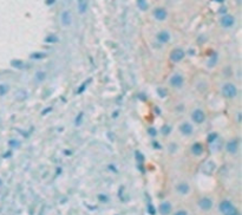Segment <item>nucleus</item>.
<instances>
[{
	"instance_id": "nucleus-1",
	"label": "nucleus",
	"mask_w": 242,
	"mask_h": 215,
	"mask_svg": "<svg viewBox=\"0 0 242 215\" xmlns=\"http://www.w3.org/2000/svg\"><path fill=\"white\" fill-rule=\"evenodd\" d=\"M220 211L223 215H239L238 209L228 200H224L220 203Z\"/></svg>"
},
{
	"instance_id": "nucleus-2",
	"label": "nucleus",
	"mask_w": 242,
	"mask_h": 215,
	"mask_svg": "<svg viewBox=\"0 0 242 215\" xmlns=\"http://www.w3.org/2000/svg\"><path fill=\"white\" fill-rule=\"evenodd\" d=\"M222 95L223 97L228 98V99H232V98H235L236 95H238V89L234 84H224L223 88H222Z\"/></svg>"
},
{
	"instance_id": "nucleus-3",
	"label": "nucleus",
	"mask_w": 242,
	"mask_h": 215,
	"mask_svg": "<svg viewBox=\"0 0 242 215\" xmlns=\"http://www.w3.org/2000/svg\"><path fill=\"white\" fill-rule=\"evenodd\" d=\"M192 118H193V121L195 122V123L201 124V123L204 122V119H205V115H204V112H203L202 110L196 109V110L193 112V115H192Z\"/></svg>"
},
{
	"instance_id": "nucleus-4",
	"label": "nucleus",
	"mask_w": 242,
	"mask_h": 215,
	"mask_svg": "<svg viewBox=\"0 0 242 215\" xmlns=\"http://www.w3.org/2000/svg\"><path fill=\"white\" fill-rule=\"evenodd\" d=\"M184 56H186V53L182 49H175L170 54V59L173 61H181L184 58Z\"/></svg>"
},
{
	"instance_id": "nucleus-5",
	"label": "nucleus",
	"mask_w": 242,
	"mask_h": 215,
	"mask_svg": "<svg viewBox=\"0 0 242 215\" xmlns=\"http://www.w3.org/2000/svg\"><path fill=\"white\" fill-rule=\"evenodd\" d=\"M234 23H235V19H234V17H232V15H229V14H224L222 18H221V25L223 26V27H232L233 25H234Z\"/></svg>"
},
{
	"instance_id": "nucleus-6",
	"label": "nucleus",
	"mask_w": 242,
	"mask_h": 215,
	"mask_svg": "<svg viewBox=\"0 0 242 215\" xmlns=\"http://www.w3.org/2000/svg\"><path fill=\"white\" fill-rule=\"evenodd\" d=\"M184 83V78L181 76V75H174L170 79V84L174 86V88H181Z\"/></svg>"
},
{
	"instance_id": "nucleus-7",
	"label": "nucleus",
	"mask_w": 242,
	"mask_h": 215,
	"mask_svg": "<svg viewBox=\"0 0 242 215\" xmlns=\"http://www.w3.org/2000/svg\"><path fill=\"white\" fill-rule=\"evenodd\" d=\"M154 15H155V18H156L157 20H164V19L167 18L168 13H167V11H165L163 7H158V8H156V10L154 11Z\"/></svg>"
},
{
	"instance_id": "nucleus-8",
	"label": "nucleus",
	"mask_w": 242,
	"mask_h": 215,
	"mask_svg": "<svg viewBox=\"0 0 242 215\" xmlns=\"http://www.w3.org/2000/svg\"><path fill=\"white\" fill-rule=\"evenodd\" d=\"M198 205H200V207H201L202 209L209 211V209L211 208V206H213V202H211V200H210L209 197H203V199L200 200Z\"/></svg>"
},
{
	"instance_id": "nucleus-9",
	"label": "nucleus",
	"mask_w": 242,
	"mask_h": 215,
	"mask_svg": "<svg viewBox=\"0 0 242 215\" xmlns=\"http://www.w3.org/2000/svg\"><path fill=\"white\" fill-rule=\"evenodd\" d=\"M157 40L161 43V44H165L170 40V34L169 32L167 31H161L158 34H157Z\"/></svg>"
},
{
	"instance_id": "nucleus-10",
	"label": "nucleus",
	"mask_w": 242,
	"mask_h": 215,
	"mask_svg": "<svg viewBox=\"0 0 242 215\" xmlns=\"http://www.w3.org/2000/svg\"><path fill=\"white\" fill-rule=\"evenodd\" d=\"M238 148H239V142H238V140H233V141L228 142V144H227V150H228V153H230V154H235V153L238 151Z\"/></svg>"
},
{
	"instance_id": "nucleus-11",
	"label": "nucleus",
	"mask_w": 242,
	"mask_h": 215,
	"mask_svg": "<svg viewBox=\"0 0 242 215\" xmlns=\"http://www.w3.org/2000/svg\"><path fill=\"white\" fill-rule=\"evenodd\" d=\"M159 213L162 215H168L170 214V212H171V205L169 203V202H163L161 206H159Z\"/></svg>"
},
{
	"instance_id": "nucleus-12",
	"label": "nucleus",
	"mask_w": 242,
	"mask_h": 215,
	"mask_svg": "<svg viewBox=\"0 0 242 215\" xmlns=\"http://www.w3.org/2000/svg\"><path fill=\"white\" fill-rule=\"evenodd\" d=\"M181 131H182V134H184V135H190V134L193 132V127H192L189 123H183V124L181 125Z\"/></svg>"
},
{
	"instance_id": "nucleus-13",
	"label": "nucleus",
	"mask_w": 242,
	"mask_h": 215,
	"mask_svg": "<svg viewBox=\"0 0 242 215\" xmlns=\"http://www.w3.org/2000/svg\"><path fill=\"white\" fill-rule=\"evenodd\" d=\"M177 192L181 193V194H187L189 192V186L187 183H180L177 187H176Z\"/></svg>"
},
{
	"instance_id": "nucleus-14",
	"label": "nucleus",
	"mask_w": 242,
	"mask_h": 215,
	"mask_svg": "<svg viewBox=\"0 0 242 215\" xmlns=\"http://www.w3.org/2000/svg\"><path fill=\"white\" fill-rule=\"evenodd\" d=\"M192 150H193V153L195 155H201L202 151H203V146L201 143H195L193 146V148H192Z\"/></svg>"
},
{
	"instance_id": "nucleus-15",
	"label": "nucleus",
	"mask_w": 242,
	"mask_h": 215,
	"mask_svg": "<svg viewBox=\"0 0 242 215\" xmlns=\"http://www.w3.org/2000/svg\"><path fill=\"white\" fill-rule=\"evenodd\" d=\"M61 23L64 24V25H69L70 23H71V17H70V12H64L63 14H61Z\"/></svg>"
},
{
	"instance_id": "nucleus-16",
	"label": "nucleus",
	"mask_w": 242,
	"mask_h": 215,
	"mask_svg": "<svg viewBox=\"0 0 242 215\" xmlns=\"http://www.w3.org/2000/svg\"><path fill=\"white\" fill-rule=\"evenodd\" d=\"M78 7H79V12L84 13L88 8V2L86 0H78Z\"/></svg>"
},
{
	"instance_id": "nucleus-17",
	"label": "nucleus",
	"mask_w": 242,
	"mask_h": 215,
	"mask_svg": "<svg viewBox=\"0 0 242 215\" xmlns=\"http://www.w3.org/2000/svg\"><path fill=\"white\" fill-rule=\"evenodd\" d=\"M137 5L141 10H146V7H148V4L145 0H137Z\"/></svg>"
},
{
	"instance_id": "nucleus-18",
	"label": "nucleus",
	"mask_w": 242,
	"mask_h": 215,
	"mask_svg": "<svg viewBox=\"0 0 242 215\" xmlns=\"http://www.w3.org/2000/svg\"><path fill=\"white\" fill-rule=\"evenodd\" d=\"M148 208H149L148 211H149V213H150V214H151V215H154V214H155V208H154V207L151 206V205H150V206H149Z\"/></svg>"
},
{
	"instance_id": "nucleus-19",
	"label": "nucleus",
	"mask_w": 242,
	"mask_h": 215,
	"mask_svg": "<svg viewBox=\"0 0 242 215\" xmlns=\"http://www.w3.org/2000/svg\"><path fill=\"white\" fill-rule=\"evenodd\" d=\"M209 136H210V137H208V141H209V142H211L213 140L216 138V134H211V135H209Z\"/></svg>"
},
{
	"instance_id": "nucleus-20",
	"label": "nucleus",
	"mask_w": 242,
	"mask_h": 215,
	"mask_svg": "<svg viewBox=\"0 0 242 215\" xmlns=\"http://www.w3.org/2000/svg\"><path fill=\"white\" fill-rule=\"evenodd\" d=\"M175 215H188V214H187L186 211H178V212H176V214Z\"/></svg>"
},
{
	"instance_id": "nucleus-21",
	"label": "nucleus",
	"mask_w": 242,
	"mask_h": 215,
	"mask_svg": "<svg viewBox=\"0 0 242 215\" xmlns=\"http://www.w3.org/2000/svg\"><path fill=\"white\" fill-rule=\"evenodd\" d=\"M214 1H216V2H223L224 0H214Z\"/></svg>"
}]
</instances>
